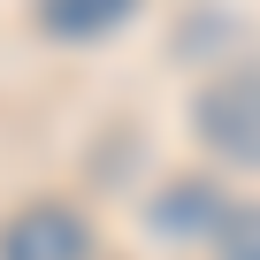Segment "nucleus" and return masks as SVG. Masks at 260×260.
I'll return each instance as SVG.
<instances>
[{
	"label": "nucleus",
	"mask_w": 260,
	"mask_h": 260,
	"mask_svg": "<svg viewBox=\"0 0 260 260\" xmlns=\"http://www.w3.org/2000/svg\"><path fill=\"white\" fill-rule=\"evenodd\" d=\"M214 222H222V191L199 184V176H184V184H169V191L153 199V230H161V237H199V230H214Z\"/></svg>",
	"instance_id": "7ed1b4c3"
},
{
	"label": "nucleus",
	"mask_w": 260,
	"mask_h": 260,
	"mask_svg": "<svg viewBox=\"0 0 260 260\" xmlns=\"http://www.w3.org/2000/svg\"><path fill=\"white\" fill-rule=\"evenodd\" d=\"M191 130L199 146L230 169H260V69H222L199 84L191 100Z\"/></svg>",
	"instance_id": "f257e3e1"
},
{
	"label": "nucleus",
	"mask_w": 260,
	"mask_h": 260,
	"mask_svg": "<svg viewBox=\"0 0 260 260\" xmlns=\"http://www.w3.org/2000/svg\"><path fill=\"white\" fill-rule=\"evenodd\" d=\"M138 0H39V23L54 39H107L115 23H130Z\"/></svg>",
	"instance_id": "20e7f679"
},
{
	"label": "nucleus",
	"mask_w": 260,
	"mask_h": 260,
	"mask_svg": "<svg viewBox=\"0 0 260 260\" xmlns=\"http://www.w3.org/2000/svg\"><path fill=\"white\" fill-rule=\"evenodd\" d=\"M0 260H92V230H84L77 207L39 199V207L8 214V230H0Z\"/></svg>",
	"instance_id": "f03ea898"
},
{
	"label": "nucleus",
	"mask_w": 260,
	"mask_h": 260,
	"mask_svg": "<svg viewBox=\"0 0 260 260\" xmlns=\"http://www.w3.org/2000/svg\"><path fill=\"white\" fill-rule=\"evenodd\" d=\"M214 252H222V260H260V207H222Z\"/></svg>",
	"instance_id": "39448f33"
}]
</instances>
